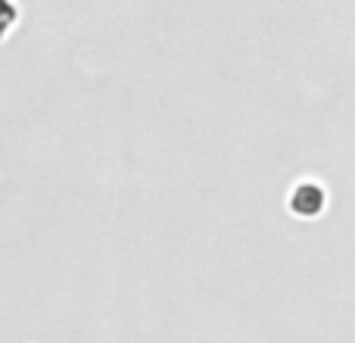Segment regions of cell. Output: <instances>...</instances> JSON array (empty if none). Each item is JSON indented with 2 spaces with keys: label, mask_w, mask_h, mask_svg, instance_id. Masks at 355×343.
Here are the masks:
<instances>
[{
  "label": "cell",
  "mask_w": 355,
  "mask_h": 343,
  "mask_svg": "<svg viewBox=\"0 0 355 343\" xmlns=\"http://www.w3.org/2000/svg\"><path fill=\"white\" fill-rule=\"evenodd\" d=\"M290 209L300 215H315L321 209V190L315 184H300L290 196Z\"/></svg>",
  "instance_id": "6da1fadb"
},
{
  "label": "cell",
  "mask_w": 355,
  "mask_h": 343,
  "mask_svg": "<svg viewBox=\"0 0 355 343\" xmlns=\"http://www.w3.org/2000/svg\"><path fill=\"white\" fill-rule=\"evenodd\" d=\"M16 22H19V6L12 0H0V41L10 35Z\"/></svg>",
  "instance_id": "7a4b0ae2"
}]
</instances>
